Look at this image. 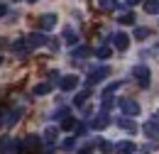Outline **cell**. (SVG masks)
Listing matches in <instances>:
<instances>
[{"label":"cell","instance_id":"277c9868","mask_svg":"<svg viewBox=\"0 0 159 154\" xmlns=\"http://www.w3.org/2000/svg\"><path fill=\"white\" fill-rule=\"evenodd\" d=\"M25 42L30 44V49H34V47H44V44L49 42V37H47L44 32H32V34L25 37Z\"/></svg>","mask_w":159,"mask_h":154},{"label":"cell","instance_id":"8992f818","mask_svg":"<svg viewBox=\"0 0 159 154\" xmlns=\"http://www.w3.org/2000/svg\"><path fill=\"white\" fill-rule=\"evenodd\" d=\"M120 110L130 117V115H137V113H139V105L132 100V98H122V100H120Z\"/></svg>","mask_w":159,"mask_h":154},{"label":"cell","instance_id":"f1b7e54d","mask_svg":"<svg viewBox=\"0 0 159 154\" xmlns=\"http://www.w3.org/2000/svg\"><path fill=\"white\" fill-rule=\"evenodd\" d=\"M47 44H49V47H52V49H54V52H57V49H59V42H57V39H49V42H47Z\"/></svg>","mask_w":159,"mask_h":154},{"label":"cell","instance_id":"52a82bcc","mask_svg":"<svg viewBox=\"0 0 159 154\" xmlns=\"http://www.w3.org/2000/svg\"><path fill=\"white\" fill-rule=\"evenodd\" d=\"M37 27H39L42 32L54 29V27H57V15H42V17L37 20Z\"/></svg>","mask_w":159,"mask_h":154},{"label":"cell","instance_id":"7a4b0ae2","mask_svg":"<svg viewBox=\"0 0 159 154\" xmlns=\"http://www.w3.org/2000/svg\"><path fill=\"white\" fill-rule=\"evenodd\" d=\"M132 76L137 78V83L142 86V88H147V86H149V81H152V74H149V69H147V66H135V69H132Z\"/></svg>","mask_w":159,"mask_h":154},{"label":"cell","instance_id":"4fadbf2b","mask_svg":"<svg viewBox=\"0 0 159 154\" xmlns=\"http://www.w3.org/2000/svg\"><path fill=\"white\" fill-rule=\"evenodd\" d=\"M142 130H144V135H147V137L159 139V125H157V122H152V120H149V122H144V127H142Z\"/></svg>","mask_w":159,"mask_h":154},{"label":"cell","instance_id":"8fae6325","mask_svg":"<svg viewBox=\"0 0 159 154\" xmlns=\"http://www.w3.org/2000/svg\"><path fill=\"white\" fill-rule=\"evenodd\" d=\"M118 125L125 130V132H130V135H135V132H137V122H135L132 117H120Z\"/></svg>","mask_w":159,"mask_h":154},{"label":"cell","instance_id":"30bf717a","mask_svg":"<svg viewBox=\"0 0 159 154\" xmlns=\"http://www.w3.org/2000/svg\"><path fill=\"white\" fill-rule=\"evenodd\" d=\"M110 125V117H108V113H100V115H96L93 120H91V127L93 130H105Z\"/></svg>","mask_w":159,"mask_h":154},{"label":"cell","instance_id":"3957f363","mask_svg":"<svg viewBox=\"0 0 159 154\" xmlns=\"http://www.w3.org/2000/svg\"><path fill=\"white\" fill-rule=\"evenodd\" d=\"M108 76H110V69H108V66H98V69H93V71H91V76H88V86L100 83V81H105Z\"/></svg>","mask_w":159,"mask_h":154},{"label":"cell","instance_id":"9c48e42d","mask_svg":"<svg viewBox=\"0 0 159 154\" xmlns=\"http://www.w3.org/2000/svg\"><path fill=\"white\" fill-rule=\"evenodd\" d=\"M39 144H42V139L37 135H30V137H25V139H22V149H27V152H37V149H39Z\"/></svg>","mask_w":159,"mask_h":154},{"label":"cell","instance_id":"2e32d148","mask_svg":"<svg viewBox=\"0 0 159 154\" xmlns=\"http://www.w3.org/2000/svg\"><path fill=\"white\" fill-rule=\"evenodd\" d=\"M64 42H66L69 47H74V44L79 42V34H76V32H74L71 27H66V29H64Z\"/></svg>","mask_w":159,"mask_h":154},{"label":"cell","instance_id":"d6986e66","mask_svg":"<svg viewBox=\"0 0 159 154\" xmlns=\"http://www.w3.org/2000/svg\"><path fill=\"white\" fill-rule=\"evenodd\" d=\"M49 91H52V83H39V86H34V88H32V93H34V96H47Z\"/></svg>","mask_w":159,"mask_h":154},{"label":"cell","instance_id":"6da1fadb","mask_svg":"<svg viewBox=\"0 0 159 154\" xmlns=\"http://www.w3.org/2000/svg\"><path fill=\"white\" fill-rule=\"evenodd\" d=\"M22 142H17L15 137H2L0 139V154H20Z\"/></svg>","mask_w":159,"mask_h":154},{"label":"cell","instance_id":"83f0119b","mask_svg":"<svg viewBox=\"0 0 159 154\" xmlns=\"http://www.w3.org/2000/svg\"><path fill=\"white\" fill-rule=\"evenodd\" d=\"M74 144H76V139H74V137L64 139V149H74Z\"/></svg>","mask_w":159,"mask_h":154},{"label":"cell","instance_id":"ba28073f","mask_svg":"<svg viewBox=\"0 0 159 154\" xmlns=\"http://www.w3.org/2000/svg\"><path fill=\"white\" fill-rule=\"evenodd\" d=\"M59 88H61V91H74V88H79V76L69 74V76L59 78Z\"/></svg>","mask_w":159,"mask_h":154},{"label":"cell","instance_id":"7402d4cb","mask_svg":"<svg viewBox=\"0 0 159 154\" xmlns=\"http://www.w3.org/2000/svg\"><path fill=\"white\" fill-rule=\"evenodd\" d=\"M76 125H79V122H76L74 117H64V120H61V130H76Z\"/></svg>","mask_w":159,"mask_h":154},{"label":"cell","instance_id":"5b68a950","mask_svg":"<svg viewBox=\"0 0 159 154\" xmlns=\"http://www.w3.org/2000/svg\"><path fill=\"white\" fill-rule=\"evenodd\" d=\"M22 113H25L22 108H15V110H7V113H2V120H0V125H5V127H12V125L20 120Z\"/></svg>","mask_w":159,"mask_h":154},{"label":"cell","instance_id":"7c38bea8","mask_svg":"<svg viewBox=\"0 0 159 154\" xmlns=\"http://www.w3.org/2000/svg\"><path fill=\"white\" fill-rule=\"evenodd\" d=\"M113 42H115V49H120V52H125V49L130 47V37L122 34V32H118V34L113 37Z\"/></svg>","mask_w":159,"mask_h":154},{"label":"cell","instance_id":"d4e9b609","mask_svg":"<svg viewBox=\"0 0 159 154\" xmlns=\"http://www.w3.org/2000/svg\"><path fill=\"white\" fill-rule=\"evenodd\" d=\"M149 37V27H137L135 29V39H147Z\"/></svg>","mask_w":159,"mask_h":154},{"label":"cell","instance_id":"f546056e","mask_svg":"<svg viewBox=\"0 0 159 154\" xmlns=\"http://www.w3.org/2000/svg\"><path fill=\"white\" fill-rule=\"evenodd\" d=\"M5 12H7V7H5V5H0V17H5Z\"/></svg>","mask_w":159,"mask_h":154},{"label":"cell","instance_id":"cb8c5ba5","mask_svg":"<svg viewBox=\"0 0 159 154\" xmlns=\"http://www.w3.org/2000/svg\"><path fill=\"white\" fill-rule=\"evenodd\" d=\"M88 54H91V49H86V47H79V49H74V54H71V57L81 61V59H86Z\"/></svg>","mask_w":159,"mask_h":154},{"label":"cell","instance_id":"4316f807","mask_svg":"<svg viewBox=\"0 0 159 154\" xmlns=\"http://www.w3.org/2000/svg\"><path fill=\"white\" fill-rule=\"evenodd\" d=\"M98 149L103 154H110V149H113V147H110V142H103V139H98Z\"/></svg>","mask_w":159,"mask_h":154},{"label":"cell","instance_id":"1f68e13d","mask_svg":"<svg viewBox=\"0 0 159 154\" xmlns=\"http://www.w3.org/2000/svg\"><path fill=\"white\" fill-rule=\"evenodd\" d=\"M79 154H93V149H88V147H86V149H81Z\"/></svg>","mask_w":159,"mask_h":154},{"label":"cell","instance_id":"484cf974","mask_svg":"<svg viewBox=\"0 0 159 154\" xmlns=\"http://www.w3.org/2000/svg\"><path fill=\"white\" fill-rule=\"evenodd\" d=\"M96 57L98 59H108L110 57V47H98V49H96Z\"/></svg>","mask_w":159,"mask_h":154},{"label":"cell","instance_id":"d6a6232c","mask_svg":"<svg viewBox=\"0 0 159 154\" xmlns=\"http://www.w3.org/2000/svg\"><path fill=\"white\" fill-rule=\"evenodd\" d=\"M142 0H127V5H139Z\"/></svg>","mask_w":159,"mask_h":154},{"label":"cell","instance_id":"603a6c76","mask_svg":"<svg viewBox=\"0 0 159 154\" xmlns=\"http://www.w3.org/2000/svg\"><path fill=\"white\" fill-rule=\"evenodd\" d=\"M118 22L120 25H135V15H132V12H122L118 17Z\"/></svg>","mask_w":159,"mask_h":154},{"label":"cell","instance_id":"ffe728a7","mask_svg":"<svg viewBox=\"0 0 159 154\" xmlns=\"http://www.w3.org/2000/svg\"><path fill=\"white\" fill-rule=\"evenodd\" d=\"M88 96H91V86H88V88H86V91H81L79 96L74 98V103H76V105H83V103H86V100H88Z\"/></svg>","mask_w":159,"mask_h":154},{"label":"cell","instance_id":"836d02e7","mask_svg":"<svg viewBox=\"0 0 159 154\" xmlns=\"http://www.w3.org/2000/svg\"><path fill=\"white\" fill-rule=\"evenodd\" d=\"M27 2H37V0H27Z\"/></svg>","mask_w":159,"mask_h":154},{"label":"cell","instance_id":"e0dca14e","mask_svg":"<svg viewBox=\"0 0 159 154\" xmlns=\"http://www.w3.org/2000/svg\"><path fill=\"white\" fill-rule=\"evenodd\" d=\"M115 152L118 154H132L135 152V144L132 142H120V144H115Z\"/></svg>","mask_w":159,"mask_h":154},{"label":"cell","instance_id":"ac0fdd59","mask_svg":"<svg viewBox=\"0 0 159 154\" xmlns=\"http://www.w3.org/2000/svg\"><path fill=\"white\" fill-rule=\"evenodd\" d=\"M144 12L147 15H157L159 12V0H144Z\"/></svg>","mask_w":159,"mask_h":154},{"label":"cell","instance_id":"44dd1931","mask_svg":"<svg viewBox=\"0 0 159 154\" xmlns=\"http://www.w3.org/2000/svg\"><path fill=\"white\" fill-rule=\"evenodd\" d=\"M98 7L100 10H115L118 7V0H98Z\"/></svg>","mask_w":159,"mask_h":154},{"label":"cell","instance_id":"9a60e30c","mask_svg":"<svg viewBox=\"0 0 159 154\" xmlns=\"http://www.w3.org/2000/svg\"><path fill=\"white\" fill-rule=\"evenodd\" d=\"M57 135H59V130H57V127H47L42 139H44L47 144H54V142H57Z\"/></svg>","mask_w":159,"mask_h":154},{"label":"cell","instance_id":"5bb4252c","mask_svg":"<svg viewBox=\"0 0 159 154\" xmlns=\"http://www.w3.org/2000/svg\"><path fill=\"white\" fill-rule=\"evenodd\" d=\"M12 52H17L20 57H25V54L30 52V44L25 42V37H22V39H15V42H12Z\"/></svg>","mask_w":159,"mask_h":154},{"label":"cell","instance_id":"4dcf8cb0","mask_svg":"<svg viewBox=\"0 0 159 154\" xmlns=\"http://www.w3.org/2000/svg\"><path fill=\"white\" fill-rule=\"evenodd\" d=\"M152 122H157V125H159V110L154 113V115H152Z\"/></svg>","mask_w":159,"mask_h":154}]
</instances>
